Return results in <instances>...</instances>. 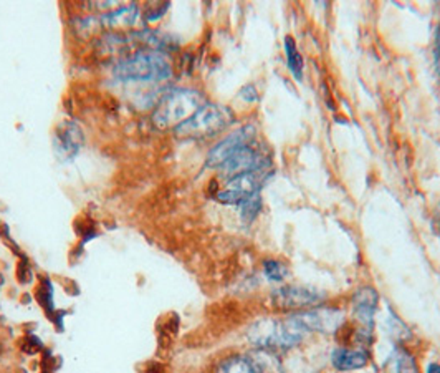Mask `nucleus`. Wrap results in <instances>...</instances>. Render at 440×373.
Masks as SVG:
<instances>
[{
  "label": "nucleus",
  "instance_id": "f257e3e1",
  "mask_svg": "<svg viewBox=\"0 0 440 373\" xmlns=\"http://www.w3.org/2000/svg\"><path fill=\"white\" fill-rule=\"evenodd\" d=\"M113 74L123 81H163L173 76V67L161 53H136L116 65Z\"/></svg>",
  "mask_w": 440,
  "mask_h": 373
},
{
  "label": "nucleus",
  "instance_id": "f03ea898",
  "mask_svg": "<svg viewBox=\"0 0 440 373\" xmlns=\"http://www.w3.org/2000/svg\"><path fill=\"white\" fill-rule=\"evenodd\" d=\"M200 106H204V96L195 90L179 88L170 91L161 101L154 113V123L159 128H170L183 125Z\"/></svg>",
  "mask_w": 440,
  "mask_h": 373
},
{
  "label": "nucleus",
  "instance_id": "7ed1b4c3",
  "mask_svg": "<svg viewBox=\"0 0 440 373\" xmlns=\"http://www.w3.org/2000/svg\"><path fill=\"white\" fill-rule=\"evenodd\" d=\"M305 333L291 317L286 321L265 319L253 323L248 331V338L252 343L263 348H290L300 343Z\"/></svg>",
  "mask_w": 440,
  "mask_h": 373
},
{
  "label": "nucleus",
  "instance_id": "20e7f679",
  "mask_svg": "<svg viewBox=\"0 0 440 373\" xmlns=\"http://www.w3.org/2000/svg\"><path fill=\"white\" fill-rule=\"evenodd\" d=\"M232 123V113L226 106L204 105L175 128L179 137L184 138H205L226 130Z\"/></svg>",
  "mask_w": 440,
  "mask_h": 373
},
{
  "label": "nucleus",
  "instance_id": "39448f33",
  "mask_svg": "<svg viewBox=\"0 0 440 373\" xmlns=\"http://www.w3.org/2000/svg\"><path fill=\"white\" fill-rule=\"evenodd\" d=\"M267 171L265 169H258V171H250L241 176L232 178L227 183V186L217 195V200L226 205H238V202H245L257 195L258 188L265 181Z\"/></svg>",
  "mask_w": 440,
  "mask_h": 373
},
{
  "label": "nucleus",
  "instance_id": "423d86ee",
  "mask_svg": "<svg viewBox=\"0 0 440 373\" xmlns=\"http://www.w3.org/2000/svg\"><path fill=\"white\" fill-rule=\"evenodd\" d=\"M303 331L308 332H321L333 333L343 322V314L333 309H315L308 312L295 314L291 317Z\"/></svg>",
  "mask_w": 440,
  "mask_h": 373
},
{
  "label": "nucleus",
  "instance_id": "0eeeda50",
  "mask_svg": "<svg viewBox=\"0 0 440 373\" xmlns=\"http://www.w3.org/2000/svg\"><path fill=\"white\" fill-rule=\"evenodd\" d=\"M267 166H268L267 159L247 144V147L237 149L231 158H227L222 166H220V171L226 174V176L236 178L241 176V174L265 169Z\"/></svg>",
  "mask_w": 440,
  "mask_h": 373
},
{
  "label": "nucleus",
  "instance_id": "6e6552de",
  "mask_svg": "<svg viewBox=\"0 0 440 373\" xmlns=\"http://www.w3.org/2000/svg\"><path fill=\"white\" fill-rule=\"evenodd\" d=\"M323 294L315 289L298 287V285H286V287L278 289L273 294V302L278 309L293 310V309H305L313 307L321 302Z\"/></svg>",
  "mask_w": 440,
  "mask_h": 373
},
{
  "label": "nucleus",
  "instance_id": "1a4fd4ad",
  "mask_svg": "<svg viewBox=\"0 0 440 373\" xmlns=\"http://www.w3.org/2000/svg\"><path fill=\"white\" fill-rule=\"evenodd\" d=\"M255 137V128L253 127H242L237 132L228 134L226 139H222L212 151L209 153L207 164L214 168H220L227 158H231L237 149L247 147L250 139Z\"/></svg>",
  "mask_w": 440,
  "mask_h": 373
},
{
  "label": "nucleus",
  "instance_id": "9d476101",
  "mask_svg": "<svg viewBox=\"0 0 440 373\" xmlns=\"http://www.w3.org/2000/svg\"><path fill=\"white\" fill-rule=\"evenodd\" d=\"M83 132L73 121H63L55 132V149L62 158L71 159L80 153Z\"/></svg>",
  "mask_w": 440,
  "mask_h": 373
},
{
  "label": "nucleus",
  "instance_id": "9b49d317",
  "mask_svg": "<svg viewBox=\"0 0 440 373\" xmlns=\"http://www.w3.org/2000/svg\"><path fill=\"white\" fill-rule=\"evenodd\" d=\"M378 305V292L371 287H363L354 294L353 297V314L354 319L364 327L366 331H371L373 327V319Z\"/></svg>",
  "mask_w": 440,
  "mask_h": 373
},
{
  "label": "nucleus",
  "instance_id": "f8f14e48",
  "mask_svg": "<svg viewBox=\"0 0 440 373\" xmlns=\"http://www.w3.org/2000/svg\"><path fill=\"white\" fill-rule=\"evenodd\" d=\"M333 365L338 370H356L368 363L369 357L364 350H351V348H338L333 352Z\"/></svg>",
  "mask_w": 440,
  "mask_h": 373
},
{
  "label": "nucleus",
  "instance_id": "ddd939ff",
  "mask_svg": "<svg viewBox=\"0 0 440 373\" xmlns=\"http://www.w3.org/2000/svg\"><path fill=\"white\" fill-rule=\"evenodd\" d=\"M136 21H138V8H136V6L120 7L118 11L108 13L105 17V22L113 28H129L134 25Z\"/></svg>",
  "mask_w": 440,
  "mask_h": 373
},
{
  "label": "nucleus",
  "instance_id": "4468645a",
  "mask_svg": "<svg viewBox=\"0 0 440 373\" xmlns=\"http://www.w3.org/2000/svg\"><path fill=\"white\" fill-rule=\"evenodd\" d=\"M386 372L388 373H417L414 358L404 350L394 352L386 363Z\"/></svg>",
  "mask_w": 440,
  "mask_h": 373
},
{
  "label": "nucleus",
  "instance_id": "2eb2a0df",
  "mask_svg": "<svg viewBox=\"0 0 440 373\" xmlns=\"http://www.w3.org/2000/svg\"><path fill=\"white\" fill-rule=\"evenodd\" d=\"M285 52H286V62H288V69H290L291 75L295 76L296 80L303 79V58L298 52V47L295 40L291 37L285 38Z\"/></svg>",
  "mask_w": 440,
  "mask_h": 373
},
{
  "label": "nucleus",
  "instance_id": "dca6fc26",
  "mask_svg": "<svg viewBox=\"0 0 440 373\" xmlns=\"http://www.w3.org/2000/svg\"><path fill=\"white\" fill-rule=\"evenodd\" d=\"M217 373H258L255 363L242 357L228 358L219 367Z\"/></svg>",
  "mask_w": 440,
  "mask_h": 373
},
{
  "label": "nucleus",
  "instance_id": "f3484780",
  "mask_svg": "<svg viewBox=\"0 0 440 373\" xmlns=\"http://www.w3.org/2000/svg\"><path fill=\"white\" fill-rule=\"evenodd\" d=\"M260 197H258L257 195L250 197V200H247L245 202H242V221L245 222H252L253 219H255L258 211H260Z\"/></svg>",
  "mask_w": 440,
  "mask_h": 373
},
{
  "label": "nucleus",
  "instance_id": "a211bd4d",
  "mask_svg": "<svg viewBox=\"0 0 440 373\" xmlns=\"http://www.w3.org/2000/svg\"><path fill=\"white\" fill-rule=\"evenodd\" d=\"M263 269H265L267 277L275 280V282H280L286 275V268L282 263H278V260H267L263 264Z\"/></svg>",
  "mask_w": 440,
  "mask_h": 373
},
{
  "label": "nucleus",
  "instance_id": "6ab92c4d",
  "mask_svg": "<svg viewBox=\"0 0 440 373\" xmlns=\"http://www.w3.org/2000/svg\"><path fill=\"white\" fill-rule=\"evenodd\" d=\"M241 96H242L243 100L250 101V103H253V101H257V100H258V95H257L255 86H252V85H248V86H245V88H242V90H241Z\"/></svg>",
  "mask_w": 440,
  "mask_h": 373
},
{
  "label": "nucleus",
  "instance_id": "aec40b11",
  "mask_svg": "<svg viewBox=\"0 0 440 373\" xmlns=\"http://www.w3.org/2000/svg\"><path fill=\"white\" fill-rule=\"evenodd\" d=\"M427 373H440V365H437V363H430Z\"/></svg>",
  "mask_w": 440,
  "mask_h": 373
},
{
  "label": "nucleus",
  "instance_id": "412c9836",
  "mask_svg": "<svg viewBox=\"0 0 440 373\" xmlns=\"http://www.w3.org/2000/svg\"><path fill=\"white\" fill-rule=\"evenodd\" d=\"M437 43L440 45V23H439V27H437Z\"/></svg>",
  "mask_w": 440,
  "mask_h": 373
}]
</instances>
